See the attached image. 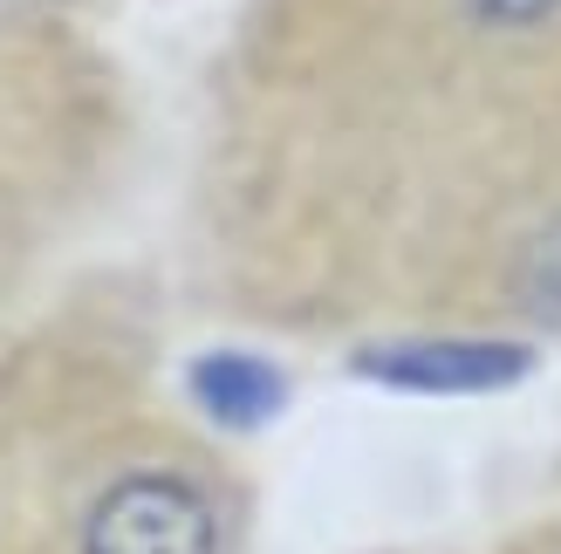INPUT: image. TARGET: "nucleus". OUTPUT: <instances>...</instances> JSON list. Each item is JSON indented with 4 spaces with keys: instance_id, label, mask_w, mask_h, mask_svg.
<instances>
[{
    "instance_id": "obj_1",
    "label": "nucleus",
    "mask_w": 561,
    "mask_h": 554,
    "mask_svg": "<svg viewBox=\"0 0 561 554\" xmlns=\"http://www.w3.org/2000/svg\"><path fill=\"white\" fill-rule=\"evenodd\" d=\"M233 513L206 465L164 446H130L82 500L69 554H227Z\"/></svg>"
},
{
    "instance_id": "obj_2",
    "label": "nucleus",
    "mask_w": 561,
    "mask_h": 554,
    "mask_svg": "<svg viewBox=\"0 0 561 554\" xmlns=\"http://www.w3.org/2000/svg\"><path fill=\"white\" fill-rule=\"evenodd\" d=\"M493 554H561V500H554V507H541L535 520H520L514 534H500V541H493Z\"/></svg>"
}]
</instances>
